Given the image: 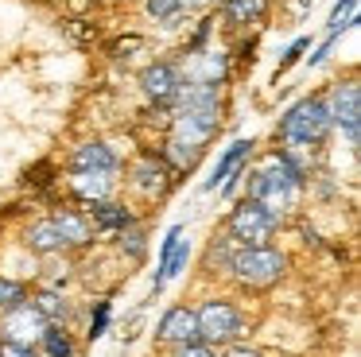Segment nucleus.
Segmentation results:
<instances>
[{
  "mask_svg": "<svg viewBox=\"0 0 361 357\" xmlns=\"http://www.w3.org/2000/svg\"><path fill=\"white\" fill-rule=\"evenodd\" d=\"M179 85H183V70L175 66V62H167V59H159V62H152V66L140 70V90H144V97L156 101L159 109L171 105L175 93H179Z\"/></svg>",
  "mask_w": 361,
  "mask_h": 357,
  "instance_id": "8",
  "label": "nucleus"
},
{
  "mask_svg": "<svg viewBox=\"0 0 361 357\" xmlns=\"http://www.w3.org/2000/svg\"><path fill=\"white\" fill-rule=\"evenodd\" d=\"M117 186V175H102V171H71V190L86 202H105Z\"/></svg>",
  "mask_w": 361,
  "mask_h": 357,
  "instance_id": "14",
  "label": "nucleus"
},
{
  "mask_svg": "<svg viewBox=\"0 0 361 357\" xmlns=\"http://www.w3.org/2000/svg\"><path fill=\"white\" fill-rule=\"evenodd\" d=\"M32 307L39 310V315L47 318V322H66V315H71V307H66V299H63L59 291H39Z\"/></svg>",
  "mask_w": 361,
  "mask_h": 357,
  "instance_id": "22",
  "label": "nucleus"
},
{
  "mask_svg": "<svg viewBox=\"0 0 361 357\" xmlns=\"http://www.w3.org/2000/svg\"><path fill=\"white\" fill-rule=\"evenodd\" d=\"M330 132H334V121H330L326 97H322V93H311V97L295 101V105L280 116L276 136H280L288 147H295V152H311V147L326 144Z\"/></svg>",
  "mask_w": 361,
  "mask_h": 357,
  "instance_id": "3",
  "label": "nucleus"
},
{
  "mask_svg": "<svg viewBox=\"0 0 361 357\" xmlns=\"http://www.w3.org/2000/svg\"><path fill=\"white\" fill-rule=\"evenodd\" d=\"M27 248L32 253H39V256H51V253H59V248H66V241L59 237V229H55V222H35L32 229H27Z\"/></svg>",
  "mask_w": 361,
  "mask_h": 357,
  "instance_id": "17",
  "label": "nucleus"
},
{
  "mask_svg": "<svg viewBox=\"0 0 361 357\" xmlns=\"http://www.w3.org/2000/svg\"><path fill=\"white\" fill-rule=\"evenodd\" d=\"M210 28H214V20H202V23H198V31H195V39H190V43H187V54H195V51H198V47H202V43H206V35H210Z\"/></svg>",
  "mask_w": 361,
  "mask_h": 357,
  "instance_id": "32",
  "label": "nucleus"
},
{
  "mask_svg": "<svg viewBox=\"0 0 361 357\" xmlns=\"http://www.w3.org/2000/svg\"><path fill=\"white\" fill-rule=\"evenodd\" d=\"M272 8V0H221V16H226L233 28H252L260 23Z\"/></svg>",
  "mask_w": 361,
  "mask_h": 357,
  "instance_id": "15",
  "label": "nucleus"
},
{
  "mask_svg": "<svg viewBox=\"0 0 361 357\" xmlns=\"http://www.w3.org/2000/svg\"><path fill=\"white\" fill-rule=\"evenodd\" d=\"M167 175H171V167H167L164 159L144 155V159H136V167H133V186L144 194V198H156V194L167 190Z\"/></svg>",
  "mask_w": 361,
  "mask_h": 357,
  "instance_id": "13",
  "label": "nucleus"
},
{
  "mask_svg": "<svg viewBox=\"0 0 361 357\" xmlns=\"http://www.w3.org/2000/svg\"><path fill=\"white\" fill-rule=\"evenodd\" d=\"M51 222H55L59 237H63L66 245H90V225H86V217L71 214V210H59Z\"/></svg>",
  "mask_w": 361,
  "mask_h": 357,
  "instance_id": "18",
  "label": "nucleus"
},
{
  "mask_svg": "<svg viewBox=\"0 0 361 357\" xmlns=\"http://www.w3.org/2000/svg\"><path fill=\"white\" fill-rule=\"evenodd\" d=\"M39 346L47 357H74V341L63 322H47V330L39 334Z\"/></svg>",
  "mask_w": 361,
  "mask_h": 357,
  "instance_id": "20",
  "label": "nucleus"
},
{
  "mask_svg": "<svg viewBox=\"0 0 361 357\" xmlns=\"http://www.w3.org/2000/svg\"><path fill=\"white\" fill-rule=\"evenodd\" d=\"M125 241H128V253H133V256H140V253H144V245H140V241H144V237H140V233H136V229H133V225H128V233H125Z\"/></svg>",
  "mask_w": 361,
  "mask_h": 357,
  "instance_id": "33",
  "label": "nucleus"
},
{
  "mask_svg": "<svg viewBox=\"0 0 361 357\" xmlns=\"http://www.w3.org/2000/svg\"><path fill=\"white\" fill-rule=\"evenodd\" d=\"M229 237L237 241V245H272L276 229H280V217L268 214L260 202L245 198L237 202L233 210H229Z\"/></svg>",
  "mask_w": 361,
  "mask_h": 357,
  "instance_id": "6",
  "label": "nucleus"
},
{
  "mask_svg": "<svg viewBox=\"0 0 361 357\" xmlns=\"http://www.w3.org/2000/svg\"><path fill=\"white\" fill-rule=\"evenodd\" d=\"M198 318V338L210 341V346H229V341H241L245 334V315L233 299H206L195 310Z\"/></svg>",
  "mask_w": 361,
  "mask_h": 357,
  "instance_id": "5",
  "label": "nucleus"
},
{
  "mask_svg": "<svg viewBox=\"0 0 361 357\" xmlns=\"http://www.w3.org/2000/svg\"><path fill=\"white\" fill-rule=\"evenodd\" d=\"M252 147H257V140H252V136H237L233 144H229L226 152L218 155V163H214L210 178H206V190H218V186L226 183V178L233 175L237 167H245V163H249V155H252Z\"/></svg>",
  "mask_w": 361,
  "mask_h": 357,
  "instance_id": "12",
  "label": "nucleus"
},
{
  "mask_svg": "<svg viewBox=\"0 0 361 357\" xmlns=\"http://www.w3.org/2000/svg\"><path fill=\"white\" fill-rule=\"evenodd\" d=\"M187 260H190V245H187V241H179V245H175L171 253H167L164 260L156 264V276H152V295L164 291V287L171 284V279L179 276L183 268H187Z\"/></svg>",
  "mask_w": 361,
  "mask_h": 357,
  "instance_id": "16",
  "label": "nucleus"
},
{
  "mask_svg": "<svg viewBox=\"0 0 361 357\" xmlns=\"http://www.w3.org/2000/svg\"><path fill=\"white\" fill-rule=\"evenodd\" d=\"M229 74V54L226 51H202V66L190 82H206V85H221Z\"/></svg>",
  "mask_w": 361,
  "mask_h": 357,
  "instance_id": "19",
  "label": "nucleus"
},
{
  "mask_svg": "<svg viewBox=\"0 0 361 357\" xmlns=\"http://www.w3.org/2000/svg\"><path fill=\"white\" fill-rule=\"evenodd\" d=\"M144 12L152 16L156 23H164V28H171L175 20H183V0H144Z\"/></svg>",
  "mask_w": 361,
  "mask_h": 357,
  "instance_id": "23",
  "label": "nucleus"
},
{
  "mask_svg": "<svg viewBox=\"0 0 361 357\" xmlns=\"http://www.w3.org/2000/svg\"><path fill=\"white\" fill-rule=\"evenodd\" d=\"M171 357H218V346H210V341H187V346H175Z\"/></svg>",
  "mask_w": 361,
  "mask_h": 357,
  "instance_id": "28",
  "label": "nucleus"
},
{
  "mask_svg": "<svg viewBox=\"0 0 361 357\" xmlns=\"http://www.w3.org/2000/svg\"><path fill=\"white\" fill-rule=\"evenodd\" d=\"M156 338L164 341V346H187V341H202L198 338V318H195V307H183V303H175V307L164 310V318H159L156 326Z\"/></svg>",
  "mask_w": 361,
  "mask_h": 357,
  "instance_id": "10",
  "label": "nucleus"
},
{
  "mask_svg": "<svg viewBox=\"0 0 361 357\" xmlns=\"http://www.w3.org/2000/svg\"><path fill=\"white\" fill-rule=\"evenodd\" d=\"M229 276L245 287V291H268L283 279L288 272V256L276 245H237L233 260H229Z\"/></svg>",
  "mask_w": 361,
  "mask_h": 357,
  "instance_id": "4",
  "label": "nucleus"
},
{
  "mask_svg": "<svg viewBox=\"0 0 361 357\" xmlns=\"http://www.w3.org/2000/svg\"><path fill=\"white\" fill-rule=\"evenodd\" d=\"M20 303H27V287L20 284V279L0 276V310H12V307H20Z\"/></svg>",
  "mask_w": 361,
  "mask_h": 357,
  "instance_id": "24",
  "label": "nucleus"
},
{
  "mask_svg": "<svg viewBox=\"0 0 361 357\" xmlns=\"http://www.w3.org/2000/svg\"><path fill=\"white\" fill-rule=\"evenodd\" d=\"M214 4H221V0H183L187 12H195V8H214Z\"/></svg>",
  "mask_w": 361,
  "mask_h": 357,
  "instance_id": "34",
  "label": "nucleus"
},
{
  "mask_svg": "<svg viewBox=\"0 0 361 357\" xmlns=\"http://www.w3.org/2000/svg\"><path fill=\"white\" fill-rule=\"evenodd\" d=\"M0 357H39L32 346H16V341H0Z\"/></svg>",
  "mask_w": 361,
  "mask_h": 357,
  "instance_id": "31",
  "label": "nucleus"
},
{
  "mask_svg": "<svg viewBox=\"0 0 361 357\" xmlns=\"http://www.w3.org/2000/svg\"><path fill=\"white\" fill-rule=\"evenodd\" d=\"M0 341H4V338H0Z\"/></svg>",
  "mask_w": 361,
  "mask_h": 357,
  "instance_id": "35",
  "label": "nucleus"
},
{
  "mask_svg": "<svg viewBox=\"0 0 361 357\" xmlns=\"http://www.w3.org/2000/svg\"><path fill=\"white\" fill-rule=\"evenodd\" d=\"M338 39H342V31H326V39H322L319 47H314L311 54H307V66H322V62H326V54L334 51V43Z\"/></svg>",
  "mask_w": 361,
  "mask_h": 357,
  "instance_id": "27",
  "label": "nucleus"
},
{
  "mask_svg": "<svg viewBox=\"0 0 361 357\" xmlns=\"http://www.w3.org/2000/svg\"><path fill=\"white\" fill-rule=\"evenodd\" d=\"M71 171H102V175H117L121 159L109 144L102 140H90V144H78L71 152Z\"/></svg>",
  "mask_w": 361,
  "mask_h": 357,
  "instance_id": "11",
  "label": "nucleus"
},
{
  "mask_svg": "<svg viewBox=\"0 0 361 357\" xmlns=\"http://www.w3.org/2000/svg\"><path fill=\"white\" fill-rule=\"evenodd\" d=\"M171 105H175L171 140L202 152V147L214 140V132L221 128V90L218 85L183 78V85H179V93H175Z\"/></svg>",
  "mask_w": 361,
  "mask_h": 357,
  "instance_id": "1",
  "label": "nucleus"
},
{
  "mask_svg": "<svg viewBox=\"0 0 361 357\" xmlns=\"http://www.w3.org/2000/svg\"><path fill=\"white\" fill-rule=\"evenodd\" d=\"M109 303H97V310H94V318H90V338H102V334H105V326H109Z\"/></svg>",
  "mask_w": 361,
  "mask_h": 357,
  "instance_id": "29",
  "label": "nucleus"
},
{
  "mask_svg": "<svg viewBox=\"0 0 361 357\" xmlns=\"http://www.w3.org/2000/svg\"><path fill=\"white\" fill-rule=\"evenodd\" d=\"M322 97H326L334 128L345 136L350 147H357V140H361V85L353 78H345V82L330 85V93H322Z\"/></svg>",
  "mask_w": 361,
  "mask_h": 357,
  "instance_id": "7",
  "label": "nucleus"
},
{
  "mask_svg": "<svg viewBox=\"0 0 361 357\" xmlns=\"http://www.w3.org/2000/svg\"><path fill=\"white\" fill-rule=\"evenodd\" d=\"M43 330H47V318H43L32 303H20V307L4 310V322H0V338L16 341V346H32V341H39Z\"/></svg>",
  "mask_w": 361,
  "mask_h": 357,
  "instance_id": "9",
  "label": "nucleus"
},
{
  "mask_svg": "<svg viewBox=\"0 0 361 357\" xmlns=\"http://www.w3.org/2000/svg\"><path fill=\"white\" fill-rule=\"evenodd\" d=\"M233 253H237V241L226 233V237H218V241L210 245V264H221V268H229V260H233Z\"/></svg>",
  "mask_w": 361,
  "mask_h": 357,
  "instance_id": "25",
  "label": "nucleus"
},
{
  "mask_svg": "<svg viewBox=\"0 0 361 357\" xmlns=\"http://www.w3.org/2000/svg\"><path fill=\"white\" fill-rule=\"evenodd\" d=\"M94 222L102 225V229H128L133 225V214H128L125 206H117V202H94Z\"/></svg>",
  "mask_w": 361,
  "mask_h": 357,
  "instance_id": "21",
  "label": "nucleus"
},
{
  "mask_svg": "<svg viewBox=\"0 0 361 357\" xmlns=\"http://www.w3.org/2000/svg\"><path fill=\"white\" fill-rule=\"evenodd\" d=\"M303 178H307V171L295 152H272L249 175V198L260 202L268 214H276L283 222V214L295 206L299 190H303Z\"/></svg>",
  "mask_w": 361,
  "mask_h": 357,
  "instance_id": "2",
  "label": "nucleus"
},
{
  "mask_svg": "<svg viewBox=\"0 0 361 357\" xmlns=\"http://www.w3.org/2000/svg\"><path fill=\"white\" fill-rule=\"evenodd\" d=\"M307 47H311V39H307V35H299V39H295V43H291V47H288V51H283V59H280V66H276V78H280V74H288V70H291V66H295V62H299V59H303V51H307Z\"/></svg>",
  "mask_w": 361,
  "mask_h": 357,
  "instance_id": "26",
  "label": "nucleus"
},
{
  "mask_svg": "<svg viewBox=\"0 0 361 357\" xmlns=\"http://www.w3.org/2000/svg\"><path fill=\"white\" fill-rule=\"evenodd\" d=\"M218 357H260L252 346H245V341H229V346H221Z\"/></svg>",
  "mask_w": 361,
  "mask_h": 357,
  "instance_id": "30",
  "label": "nucleus"
}]
</instances>
